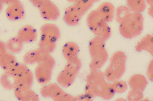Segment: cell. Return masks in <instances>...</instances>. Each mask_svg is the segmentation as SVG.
Segmentation results:
<instances>
[{
    "mask_svg": "<svg viewBox=\"0 0 153 101\" xmlns=\"http://www.w3.org/2000/svg\"><path fill=\"white\" fill-rule=\"evenodd\" d=\"M42 96L57 101H71L74 97L66 93L56 84L52 83L43 87L41 91Z\"/></svg>",
    "mask_w": 153,
    "mask_h": 101,
    "instance_id": "cell-6",
    "label": "cell"
},
{
    "mask_svg": "<svg viewBox=\"0 0 153 101\" xmlns=\"http://www.w3.org/2000/svg\"><path fill=\"white\" fill-rule=\"evenodd\" d=\"M137 51L141 52L143 50H145L153 54V37L152 36L148 34L143 38L138 43L136 47Z\"/></svg>",
    "mask_w": 153,
    "mask_h": 101,
    "instance_id": "cell-18",
    "label": "cell"
},
{
    "mask_svg": "<svg viewBox=\"0 0 153 101\" xmlns=\"http://www.w3.org/2000/svg\"><path fill=\"white\" fill-rule=\"evenodd\" d=\"M77 74L68 70L64 68L59 73L57 81L61 86L68 88L74 83Z\"/></svg>",
    "mask_w": 153,
    "mask_h": 101,
    "instance_id": "cell-16",
    "label": "cell"
},
{
    "mask_svg": "<svg viewBox=\"0 0 153 101\" xmlns=\"http://www.w3.org/2000/svg\"><path fill=\"white\" fill-rule=\"evenodd\" d=\"M93 4L91 0H75L73 6L82 17L91 8Z\"/></svg>",
    "mask_w": 153,
    "mask_h": 101,
    "instance_id": "cell-19",
    "label": "cell"
},
{
    "mask_svg": "<svg viewBox=\"0 0 153 101\" xmlns=\"http://www.w3.org/2000/svg\"><path fill=\"white\" fill-rule=\"evenodd\" d=\"M91 1L94 3L99 1L100 0H91Z\"/></svg>",
    "mask_w": 153,
    "mask_h": 101,
    "instance_id": "cell-34",
    "label": "cell"
},
{
    "mask_svg": "<svg viewBox=\"0 0 153 101\" xmlns=\"http://www.w3.org/2000/svg\"><path fill=\"white\" fill-rule=\"evenodd\" d=\"M15 79L16 87L31 88L33 81V75L27 66L20 63V68Z\"/></svg>",
    "mask_w": 153,
    "mask_h": 101,
    "instance_id": "cell-7",
    "label": "cell"
},
{
    "mask_svg": "<svg viewBox=\"0 0 153 101\" xmlns=\"http://www.w3.org/2000/svg\"><path fill=\"white\" fill-rule=\"evenodd\" d=\"M112 85L115 91L118 93L124 92L127 89L126 83L123 81H118Z\"/></svg>",
    "mask_w": 153,
    "mask_h": 101,
    "instance_id": "cell-25",
    "label": "cell"
},
{
    "mask_svg": "<svg viewBox=\"0 0 153 101\" xmlns=\"http://www.w3.org/2000/svg\"><path fill=\"white\" fill-rule=\"evenodd\" d=\"M42 17L44 20L55 21L60 16V12L57 6L50 1L41 6L39 8Z\"/></svg>",
    "mask_w": 153,
    "mask_h": 101,
    "instance_id": "cell-8",
    "label": "cell"
},
{
    "mask_svg": "<svg viewBox=\"0 0 153 101\" xmlns=\"http://www.w3.org/2000/svg\"><path fill=\"white\" fill-rule=\"evenodd\" d=\"M88 26L97 37L106 41L110 37L111 31L107 23L98 16L96 10H92L88 15Z\"/></svg>",
    "mask_w": 153,
    "mask_h": 101,
    "instance_id": "cell-3",
    "label": "cell"
},
{
    "mask_svg": "<svg viewBox=\"0 0 153 101\" xmlns=\"http://www.w3.org/2000/svg\"><path fill=\"white\" fill-rule=\"evenodd\" d=\"M4 4L8 6L19 1V0H0Z\"/></svg>",
    "mask_w": 153,
    "mask_h": 101,
    "instance_id": "cell-30",
    "label": "cell"
},
{
    "mask_svg": "<svg viewBox=\"0 0 153 101\" xmlns=\"http://www.w3.org/2000/svg\"><path fill=\"white\" fill-rule=\"evenodd\" d=\"M7 18L16 21L22 19L25 15V10L22 4L19 1L8 6L5 11Z\"/></svg>",
    "mask_w": 153,
    "mask_h": 101,
    "instance_id": "cell-9",
    "label": "cell"
},
{
    "mask_svg": "<svg viewBox=\"0 0 153 101\" xmlns=\"http://www.w3.org/2000/svg\"><path fill=\"white\" fill-rule=\"evenodd\" d=\"M3 5L4 4H3V3L1 1H0V12L2 11L3 9Z\"/></svg>",
    "mask_w": 153,
    "mask_h": 101,
    "instance_id": "cell-33",
    "label": "cell"
},
{
    "mask_svg": "<svg viewBox=\"0 0 153 101\" xmlns=\"http://www.w3.org/2000/svg\"><path fill=\"white\" fill-rule=\"evenodd\" d=\"M81 66L80 60L78 58L68 61L64 68L78 74L80 70Z\"/></svg>",
    "mask_w": 153,
    "mask_h": 101,
    "instance_id": "cell-24",
    "label": "cell"
},
{
    "mask_svg": "<svg viewBox=\"0 0 153 101\" xmlns=\"http://www.w3.org/2000/svg\"><path fill=\"white\" fill-rule=\"evenodd\" d=\"M53 69L49 68L38 65L35 70L36 78L40 84L45 85L52 79Z\"/></svg>",
    "mask_w": 153,
    "mask_h": 101,
    "instance_id": "cell-13",
    "label": "cell"
},
{
    "mask_svg": "<svg viewBox=\"0 0 153 101\" xmlns=\"http://www.w3.org/2000/svg\"><path fill=\"white\" fill-rule=\"evenodd\" d=\"M37 36L36 30L30 25H25L19 31L17 36L23 43H29L35 41Z\"/></svg>",
    "mask_w": 153,
    "mask_h": 101,
    "instance_id": "cell-10",
    "label": "cell"
},
{
    "mask_svg": "<svg viewBox=\"0 0 153 101\" xmlns=\"http://www.w3.org/2000/svg\"><path fill=\"white\" fill-rule=\"evenodd\" d=\"M129 95L130 100H139L143 97L142 92L132 90L131 92H130Z\"/></svg>",
    "mask_w": 153,
    "mask_h": 101,
    "instance_id": "cell-26",
    "label": "cell"
},
{
    "mask_svg": "<svg viewBox=\"0 0 153 101\" xmlns=\"http://www.w3.org/2000/svg\"><path fill=\"white\" fill-rule=\"evenodd\" d=\"M39 47L49 53H53L60 36L59 29L56 25L50 23L43 25L40 30Z\"/></svg>",
    "mask_w": 153,
    "mask_h": 101,
    "instance_id": "cell-1",
    "label": "cell"
},
{
    "mask_svg": "<svg viewBox=\"0 0 153 101\" xmlns=\"http://www.w3.org/2000/svg\"><path fill=\"white\" fill-rule=\"evenodd\" d=\"M15 77L9 72H6L1 76L0 82L5 89L12 90L16 87L15 83Z\"/></svg>",
    "mask_w": 153,
    "mask_h": 101,
    "instance_id": "cell-20",
    "label": "cell"
},
{
    "mask_svg": "<svg viewBox=\"0 0 153 101\" xmlns=\"http://www.w3.org/2000/svg\"><path fill=\"white\" fill-rule=\"evenodd\" d=\"M147 3L150 5L153 4V0H146Z\"/></svg>",
    "mask_w": 153,
    "mask_h": 101,
    "instance_id": "cell-32",
    "label": "cell"
},
{
    "mask_svg": "<svg viewBox=\"0 0 153 101\" xmlns=\"http://www.w3.org/2000/svg\"><path fill=\"white\" fill-rule=\"evenodd\" d=\"M6 44L7 49L13 54L20 53L23 48V43L17 36L11 38L7 41Z\"/></svg>",
    "mask_w": 153,
    "mask_h": 101,
    "instance_id": "cell-21",
    "label": "cell"
},
{
    "mask_svg": "<svg viewBox=\"0 0 153 101\" xmlns=\"http://www.w3.org/2000/svg\"><path fill=\"white\" fill-rule=\"evenodd\" d=\"M15 90V94L20 101H37L39 100V97L31 88L16 87Z\"/></svg>",
    "mask_w": 153,
    "mask_h": 101,
    "instance_id": "cell-14",
    "label": "cell"
},
{
    "mask_svg": "<svg viewBox=\"0 0 153 101\" xmlns=\"http://www.w3.org/2000/svg\"><path fill=\"white\" fill-rule=\"evenodd\" d=\"M93 97L91 95L85 93V94L81 95L75 97V100L90 101L92 99Z\"/></svg>",
    "mask_w": 153,
    "mask_h": 101,
    "instance_id": "cell-28",
    "label": "cell"
},
{
    "mask_svg": "<svg viewBox=\"0 0 153 101\" xmlns=\"http://www.w3.org/2000/svg\"><path fill=\"white\" fill-rule=\"evenodd\" d=\"M62 51L64 57L67 61L79 58L80 49L78 45L74 42L66 43L62 47Z\"/></svg>",
    "mask_w": 153,
    "mask_h": 101,
    "instance_id": "cell-15",
    "label": "cell"
},
{
    "mask_svg": "<svg viewBox=\"0 0 153 101\" xmlns=\"http://www.w3.org/2000/svg\"><path fill=\"white\" fill-rule=\"evenodd\" d=\"M114 7L109 2L102 4L96 10L100 18L106 23L113 20L114 14Z\"/></svg>",
    "mask_w": 153,
    "mask_h": 101,
    "instance_id": "cell-11",
    "label": "cell"
},
{
    "mask_svg": "<svg viewBox=\"0 0 153 101\" xmlns=\"http://www.w3.org/2000/svg\"><path fill=\"white\" fill-rule=\"evenodd\" d=\"M105 41L96 37L89 43V49L92 60L90 65L92 70H96L98 67L102 66L108 57L105 46Z\"/></svg>",
    "mask_w": 153,
    "mask_h": 101,
    "instance_id": "cell-4",
    "label": "cell"
},
{
    "mask_svg": "<svg viewBox=\"0 0 153 101\" xmlns=\"http://www.w3.org/2000/svg\"><path fill=\"white\" fill-rule=\"evenodd\" d=\"M143 21L144 18L141 14L131 13L120 23V33L126 39L133 38L142 33Z\"/></svg>",
    "mask_w": 153,
    "mask_h": 101,
    "instance_id": "cell-2",
    "label": "cell"
},
{
    "mask_svg": "<svg viewBox=\"0 0 153 101\" xmlns=\"http://www.w3.org/2000/svg\"><path fill=\"white\" fill-rule=\"evenodd\" d=\"M126 3L130 10L134 13L142 12L146 7L145 0H126Z\"/></svg>",
    "mask_w": 153,
    "mask_h": 101,
    "instance_id": "cell-22",
    "label": "cell"
},
{
    "mask_svg": "<svg viewBox=\"0 0 153 101\" xmlns=\"http://www.w3.org/2000/svg\"><path fill=\"white\" fill-rule=\"evenodd\" d=\"M50 0H30V2L35 7L39 8L43 4Z\"/></svg>",
    "mask_w": 153,
    "mask_h": 101,
    "instance_id": "cell-27",
    "label": "cell"
},
{
    "mask_svg": "<svg viewBox=\"0 0 153 101\" xmlns=\"http://www.w3.org/2000/svg\"><path fill=\"white\" fill-rule=\"evenodd\" d=\"M18 63L15 57L7 52L0 55V66L6 72H10Z\"/></svg>",
    "mask_w": 153,
    "mask_h": 101,
    "instance_id": "cell-17",
    "label": "cell"
},
{
    "mask_svg": "<svg viewBox=\"0 0 153 101\" xmlns=\"http://www.w3.org/2000/svg\"><path fill=\"white\" fill-rule=\"evenodd\" d=\"M82 17L72 5L65 9L63 20L68 26L73 27L79 24Z\"/></svg>",
    "mask_w": 153,
    "mask_h": 101,
    "instance_id": "cell-12",
    "label": "cell"
},
{
    "mask_svg": "<svg viewBox=\"0 0 153 101\" xmlns=\"http://www.w3.org/2000/svg\"><path fill=\"white\" fill-rule=\"evenodd\" d=\"M7 52L6 44L0 40V55Z\"/></svg>",
    "mask_w": 153,
    "mask_h": 101,
    "instance_id": "cell-29",
    "label": "cell"
},
{
    "mask_svg": "<svg viewBox=\"0 0 153 101\" xmlns=\"http://www.w3.org/2000/svg\"><path fill=\"white\" fill-rule=\"evenodd\" d=\"M148 13L149 15L153 17V4L150 5L148 9Z\"/></svg>",
    "mask_w": 153,
    "mask_h": 101,
    "instance_id": "cell-31",
    "label": "cell"
},
{
    "mask_svg": "<svg viewBox=\"0 0 153 101\" xmlns=\"http://www.w3.org/2000/svg\"><path fill=\"white\" fill-rule=\"evenodd\" d=\"M126 58L125 54L121 52H118L114 54L111 60V65L106 70V76L107 78L110 81L118 79L123 75L125 70V62Z\"/></svg>",
    "mask_w": 153,
    "mask_h": 101,
    "instance_id": "cell-5",
    "label": "cell"
},
{
    "mask_svg": "<svg viewBox=\"0 0 153 101\" xmlns=\"http://www.w3.org/2000/svg\"><path fill=\"white\" fill-rule=\"evenodd\" d=\"M131 14L129 9L124 6L119 7L117 9L116 20L117 22L121 23Z\"/></svg>",
    "mask_w": 153,
    "mask_h": 101,
    "instance_id": "cell-23",
    "label": "cell"
},
{
    "mask_svg": "<svg viewBox=\"0 0 153 101\" xmlns=\"http://www.w3.org/2000/svg\"><path fill=\"white\" fill-rule=\"evenodd\" d=\"M75 0H67L68 2L70 3H74Z\"/></svg>",
    "mask_w": 153,
    "mask_h": 101,
    "instance_id": "cell-35",
    "label": "cell"
}]
</instances>
